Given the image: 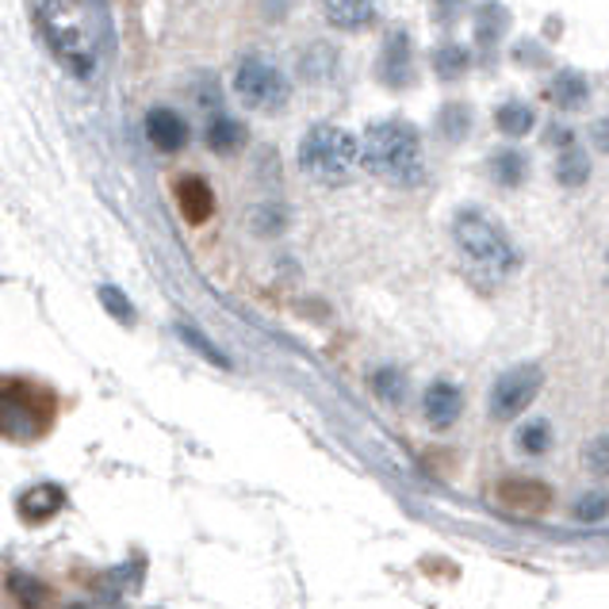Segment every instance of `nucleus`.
Here are the masks:
<instances>
[{
  "mask_svg": "<svg viewBox=\"0 0 609 609\" xmlns=\"http://www.w3.org/2000/svg\"><path fill=\"white\" fill-rule=\"evenodd\" d=\"M380 81L388 88H406L414 81V50H411V35L406 32H391L383 39L380 50V65H376Z\"/></svg>",
  "mask_w": 609,
  "mask_h": 609,
  "instance_id": "1a4fd4ad",
  "label": "nucleus"
},
{
  "mask_svg": "<svg viewBox=\"0 0 609 609\" xmlns=\"http://www.w3.org/2000/svg\"><path fill=\"white\" fill-rule=\"evenodd\" d=\"M176 204H181L184 222L199 227V222H207L215 215V192L207 188L204 176H181L176 181Z\"/></svg>",
  "mask_w": 609,
  "mask_h": 609,
  "instance_id": "ddd939ff",
  "label": "nucleus"
},
{
  "mask_svg": "<svg viewBox=\"0 0 609 609\" xmlns=\"http://www.w3.org/2000/svg\"><path fill=\"white\" fill-rule=\"evenodd\" d=\"M507 27H510V12L502 4H495V0L479 4V12H475V42L479 47H495Z\"/></svg>",
  "mask_w": 609,
  "mask_h": 609,
  "instance_id": "a211bd4d",
  "label": "nucleus"
},
{
  "mask_svg": "<svg viewBox=\"0 0 609 609\" xmlns=\"http://www.w3.org/2000/svg\"><path fill=\"white\" fill-rule=\"evenodd\" d=\"M491 181L502 184V188H517L529 173V158H525L517 146H502L499 154H491Z\"/></svg>",
  "mask_w": 609,
  "mask_h": 609,
  "instance_id": "f3484780",
  "label": "nucleus"
},
{
  "mask_svg": "<svg viewBox=\"0 0 609 609\" xmlns=\"http://www.w3.org/2000/svg\"><path fill=\"white\" fill-rule=\"evenodd\" d=\"M361 161V143L345 127L318 123L300 143V169L318 184H345Z\"/></svg>",
  "mask_w": 609,
  "mask_h": 609,
  "instance_id": "7ed1b4c3",
  "label": "nucleus"
},
{
  "mask_svg": "<svg viewBox=\"0 0 609 609\" xmlns=\"http://www.w3.org/2000/svg\"><path fill=\"white\" fill-rule=\"evenodd\" d=\"M467 70H472V54H467L460 42H441V47L434 50V73L441 81H460Z\"/></svg>",
  "mask_w": 609,
  "mask_h": 609,
  "instance_id": "412c9836",
  "label": "nucleus"
},
{
  "mask_svg": "<svg viewBox=\"0 0 609 609\" xmlns=\"http://www.w3.org/2000/svg\"><path fill=\"white\" fill-rule=\"evenodd\" d=\"M207 146H211V154H237L246 146V127L237 119L215 111L211 123H207Z\"/></svg>",
  "mask_w": 609,
  "mask_h": 609,
  "instance_id": "dca6fc26",
  "label": "nucleus"
},
{
  "mask_svg": "<svg viewBox=\"0 0 609 609\" xmlns=\"http://www.w3.org/2000/svg\"><path fill=\"white\" fill-rule=\"evenodd\" d=\"M50 47L70 62V70L88 73L96 54V20L88 0H47L39 16Z\"/></svg>",
  "mask_w": 609,
  "mask_h": 609,
  "instance_id": "f03ea898",
  "label": "nucleus"
},
{
  "mask_svg": "<svg viewBox=\"0 0 609 609\" xmlns=\"http://www.w3.org/2000/svg\"><path fill=\"white\" fill-rule=\"evenodd\" d=\"M499 507L510 510V514L537 517V514H545V510L552 507V491H548V483L514 475V479L499 483Z\"/></svg>",
  "mask_w": 609,
  "mask_h": 609,
  "instance_id": "6e6552de",
  "label": "nucleus"
},
{
  "mask_svg": "<svg viewBox=\"0 0 609 609\" xmlns=\"http://www.w3.org/2000/svg\"><path fill=\"white\" fill-rule=\"evenodd\" d=\"M361 166L373 176L399 188H411L426 173V154H422V138L411 123L403 119H380L364 131L361 138Z\"/></svg>",
  "mask_w": 609,
  "mask_h": 609,
  "instance_id": "f257e3e1",
  "label": "nucleus"
},
{
  "mask_svg": "<svg viewBox=\"0 0 609 609\" xmlns=\"http://www.w3.org/2000/svg\"><path fill=\"white\" fill-rule=\"evenodd\" d=\"M234 93H237V100L246 103V108L269 111L272 115V111H280L288 103L292 85H288V77L269 62V58L249 54V58H242L237 70H234Z\"/></svg>",
  "mask_w": 609,
  "mask_h": 609,
  "instance_id": "423d86ee",
  "label": "nucleus"
},
{
  "mask_svg": "<svg viewBox=\"0 0 609 609\" xmlns=\"http://www.w3.org/2000/svg\"><path fill=\"white\" fill-rule=\"evenodd\" d=\"M517 444H522V452H529V456L548 452V444H552V429H548V422H529V426L517 434Z\"/></svg>",
  "mask_w": 609,
  "mask_h": 609,
  "instance_id": "a878e982",
  "label": "nucleus"
},
{
  "mask_svg": "<svg viewBox=\"0 0 609 609\" xmlns=\"http://www.w3.org/2000/svg\"><path fill=\"white\" fill-rule=\"evenodd\" d=\"M54 426V395L32 380H0V434L35 441Z\"/></svg>",
  "mask_w": 609,
  "mask_h": 609,
  "instance_id": "20e7f679",
  "label": "nucleus"
},
{
  "mask_svg": "<svg viewBox=\"0 0 609 609\" xmlns=\"http://www.w3.org/2000/svg\"><path fill=\"white\" fill-rule=\"evenodd\" d=\"M464 12V0H434V20L437 24H452Z\"/></svg>",
  "mask_w": 609,
  "mask_h": 609,
  "instance_id": "c756f323",
  "label": "nucleus"
},
{
  "mask_svg": "<svg viewBox=\"0 0 609 609\" xmlns=\"http://www.w3.org/2000/svg\"><path fill=\"white\" fill-rule=\"evenodd\" d=\"M12 583V590L20 594V601H24V609H35L42 601V586L35 583V578H27V575H12L9 578Z\"/></svg>",
  "mask_w": 609,
  "mask_h": 609,
  "instance_id": "c85d7f7f",
  "label": "nucleus"
},
{
  "mask_svg": "<svg viewBox=\"0 0 609 609\" xmlns=\"http://www.w3.org/2000/svg\"><path fill=\"white\" fill-rule=\"evenodd\" d=\"M540 383H545V376H540L537 364H517V368L502 373L491 388V414L499 422L517 418L522 411H529V403L537 399Z\"/></svg>",
  "mask_w": 609,
  "mask_h": 609,
  "instance_id": "0eeeda50",
  "label": "nucleus"
},
{
  "mask_svg": "<svg viewBox=\"0 0 609 609\" xmlns=\"http://www.w3.org/2000/svg\"><path fill=\"white\" fill-rule=\"evenodd\" d=\"M16 510H20V517H24L27 525H42V522H50V517H58L65 510V491L58 487V483H39V487H27V491L20 495Z\"/></svg>",
  "mask_w": 609,
  "mask_h": 609,
  "instance_id": "f8f14e48",
  "label": "nucleus"
},
{
  "mask_svg": "<svg viewBox=\"0 0 609 609\" xmlns=\"http://www.w3.org/2000/svg\"><path fill=\"white\" fill-rule=\"evenodd\" d=\"M373 388H376V395H380L383 403H403V395H406V380H403V373H399V368H376Z\"/></svg>",
  "mask_w": 609,
  "mask_h": 609,
  "instance_id": "b1692460",
  "label": "nucleus"
},
{
  "mask_svg": "<svg viewBox=\"0 0 609 609\" xmlns=\"http://www.w3.org/2000/svg\"><path fill=\"white\" fill-rule=\"evenodd\" d=\"M590 138H594V146H598V150L609 154V115H606V119H594Z\"/></svg>",
  "mask_w": 609,
  "mask_h": 609,
  "instance_id": "7c9ffc66",
  "label": "nucleus"
},
{
  "mask_svg": "<svg viewBox=\"0 0 609 609\" xmlns=\"http://www.w3.org/2000/svg\"><path fill=\"white\" fill-rule=\"evenodd\" d=\"M533 123H537V115H533V108L522 100L499 103V111H495V127L507 138H525L533 131Z\"/></svg>",
  "mask_w": 609,
  "mask_h": 609,
  "instance_id": "aec40b11",
  "label": "nucleus"
},
{
  "mask_svg": "<svg viewBox=\"0 0 609 609\" xmlns=\"http://www.w3.org/2000/svg\"><path fill=\"white\" fill-rule=\"evenodd\" d=\"M188 135H192V127H188V119H184L181 111H173V108H154L150 115H146V138H150L154 150H158V154H176V150H184Z\"/></svg>",
  "mask_w": 609,
  "mask_h": 609,
  "instance_id": "9d476101",
  "label": "nucleus"
},
{
  "mask_svg": "<svg viewBox=\"0 0 609 609\" xmlns=\"http://www.w3.org/2000/svg\"><path fill=\"white\" fill-rule=\"evenodd\" d=\"M556 181L563 188H583L590 181V158H586L583 146L571 138L568 146H560V158H556Z\"/></svg>",
  "mask_w": 609,
  "mask_h": 609,
  "instance_id": "2eb2a0df",
  "label": "nucleus"
},
{
  "mask_svg": "<svg viewBox=\"0 0 609 609\" xmlns=\"http://www.w3.org/2000/svg\"><path fill=\"white\" fill-rule=\"evenodd\" d=\"M322 12L338 32H361L373 24L376 4L373 0H322Z\"/></svg>",
  "mask_w": 609,
  "mask_h": 609,
  "instance_id": "4468645a",
  "label": "nucleus"
},
{
  "mask_svg": "<svg viewBox=\"0 0 609 609\" xmlns=\"http://www.w3.org/2000/svg\"><path fill=\"white\" fill-rule=\"evenodd\" d=\"M176 333H181V341L188 349H196L204 361H211V364H219V368H230V361H227V353H222L219 345H215L211 338H204V333L196 330V326H188V322H176Z\"/></svg>",
  "mask_w": 609,
  "mask_h": 609,
  "instance_id": "4be33fe9",
  "label": "nucleus"
},
{
  "mask_svg": "<svg viewBox=\"0 0 609 609\" xmlns=\"http://www.w3.org/2000/svg\"><path fill=\"white\" fill-rule=\"evenodd\" d=\"M452 234H456V246L464 249V257L472 265H479L483 272H495V277H507L517 269V249L507 237V230L483 211H460L452 222Z\"/></svg>",
  "mask_w": 609,
  "mask_h": 609,
  "instance_id": "39448f33",
  "label": "nucleus"
},
{
  "mask_svg": "<svg viewBox=\"0 0 609 609\" xmlns=\"http://www.w3.org/2000/svg\"><path fill=\"white\" fill-rule=\"evenodd\" d=\"M606 517H609V495L606 491H590L575 502V522L598 525V522H606Z\"/></svg>",
  "mask_w": 609,
  "mask_h": 609,
  "instance_id": "393cba45",
  "label": "nucleus"
},
{
  "mask_svg": "<svg viewBox=\"0 0 609 609\" xmlns=\"http://www.w3.org/2000/svg\"><path fill=\"white\" fill-rule=\"evenodd\" d=\"M583 460H586V472L598 475V479H609V434L594 437V441L586 444Z\"/></svg>",
  "mask_w": 609,
  "mask_h": 609,
  "instance_id": "bb28decb",
  "label": "nucleus"
},
{
  "mask_svg": "<svg viewBox=\"0 0 609 609\" xmlns=\"http://www.w3.org/2000/svg\"><path fill=\"white\" fill-rule=\"evenodd\" d=\"M96 295H100V303H103V307L111 310V315L119 318V322H135V307H131V303L123 300V292H119V288L103 284V288H100V292H96Z\"/></svg>",
  "mask_w": 609,
  "mask_h": 609,
  "instance_id": "cd10ccee",
  "label": "nucleus"
},
{
  "mask_svg": "<svg viewBox=\"0 0 609 609\" xmlns=\"http://www.w3.org/2000/svg\"><path fill=\"white\" fill-rule=\"evenodd\" d=\"M552 100L560 103L563 111H575V108H583V103L590 100V85H586L583 73L560 70V73H556V81H552Z\"/></svg>",
  "mask_w": 609,
  "mask_h": 609,
  "instance_id": "6ab92c4d",
  "label": "nucleus"
},
{
  "mask_svg": "<svg viewBox=\"0 0 609 609\" xmlns=\"http://www.w3.org/2000/svg\"><path fill=\"white\" fill-rule=\"evenodd\" d=\"M467 127H472V111H467L464 103H449V108H441L437 131H441L449 143H460V138L467 135Z\"/></svg>",
  "mask_w": 609,
  "mask_h": 609,
  "instance_id": "5701e85b",
  "label": "nucleus"
},
{
  "mask_svg": "<svg viewBox=\"0 0 609 609\" xmlns=\"http://www.w3.org/2000/svg\"><path fill=\"white\" fill-rule=\"evenodd\" d=\"M460 411H464V395H460V388L449 380L429 383L426 395H422V414H426V422L434 429H449L452 422L460 418Z\"/></svg>",
  "mask_w": 609,
  "mask_h": 609,
  "instance_id": "9b49d317",
  "label": "nucleus"
}]
</instances>
